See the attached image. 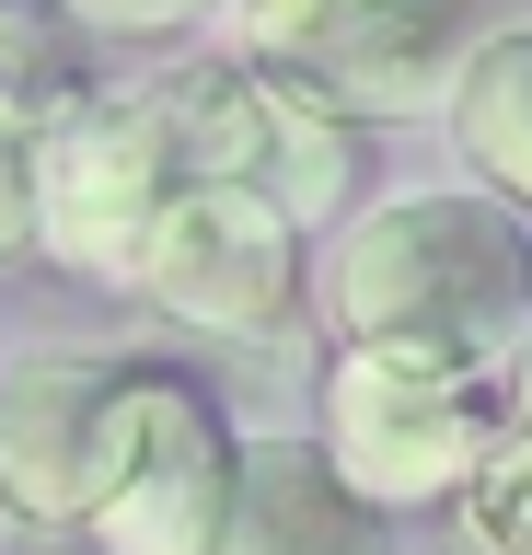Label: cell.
Listing matches in <instances>:
<instances>
[{
    "mask_svg": "<svg viewBox=\"0 0 532 555\" xmlns=\"http://www.w3.org/2000/svg\"><path fill=\"white\" fill-rule=\"evenodd\" d=\"M521 312H532V243L486 197H393L324 255V324L336 336L497 347Z\"/></svg>",
    "mask_w": 532,
    "mask_h": 555,
    "instance_id": "1",
    "label": "cell"
},
{
    "mask_svg": "<svg viewBox=\"0 0 532 555\" xmlns=\"http://www.w3.org/2000/svg\"><path fill=\"white\" fill-rule=\"evenodd\" d=\"M497 428H509V382L486 371V347L348 336V359L324 382V451L371 498H440V486H463L497 451Z\"/></svg>",
    "mask_w": 532,
    "mask_h": 555,
    "instance_id": "2",
    "label": "cell"
},
{
    "mask_svg": "<svg viewBox=\"0 0 532 555\" xmlns=\"http://www.w3.org/2000/svg\"><path fill=\"white\" fill-rule=\"evenodd\" d=\"M151 116H163L185 173L267 185L278 208H336L359 185L348 93H324L301 59H267V47H232V59H197L174 81H151Z\"/></svg>",
    "mask_w": 532,
    "mask_h": 555,
    "instance_id": "3",
    "label": "cell"
},
{
    "mask_svg": "<svg viewBox=\"0 0 532 555\" xmlns=\"http://www.w3.org/2000/svg\"><path fill=\"white\" fill-rule=\"evenodd\" d=\"M140 359H24L0 382V498L24 520H93L151 416Z\"/></svg>",
    "mask_w": 532,
    "mask_h": 555,
    "instance_id": "4",
    "label": "cell"
},
{
    "mask_svg": "<svg viewBox=\"0 0 532 555\" xmlns=\"http://www.w3.org/2000/svg\"><path fill=\"white\" fill-rule=\"evenodd\" d=\"M185 185L174 139L151 116V93H70L36 139V232L93 278H140V243L163 220V197Z\"/></svg>",
    "mask_w": 532,
    "mask_h": 555,
    "instance_id": "5",
    "label": "cell"
},
{
    "mask_svg": "<svg viewBox=\"0 0 532 555\" xmlns=\"http://www.w3.org/2000/svg\"><path fill=\"white\" fill-rule=\"evenodd\" d=\"M289 278H301V243H289V208L267 185H220V173H185L163 220L140 243V289L185 324H278L289 312Z\"/></svg>",
    "mask_w": 532,
    "mask_h": 555,
    "instance_id": "6",
    "label": "cell"
},
{
    "mask_svg": "<svg viewBox=\"0 0 532 555\" xmlns=\"http://www.w3.org/2000/svg\"><path fill=\"white\" fill-rule=\"evenodd\" d=\"M232 35L267 59H301L324 93L371 116H417L452 93L463 0H232Z\"/></svg>",
    "mask_w": 532,
    "mask_h": 555,
    "instance_id": "7",
    "label": "cell"
},
{
    "mask_svg": "<svg viewBox=\"0 0 532 555\" xmlns=\"http://www.w3.org/2000/svg\"><path fill=\"white\" fill-rule=\"evenodd\" d=\"M232 475H244V451L209 416V393L163 371L151 416H140V451H128L116 498L93 509V532H105V555H209L220 509H232Z\"/></svg>",
    "mask_w": 532,
    "mask_h": 555,
    "instance_id": "8",
    "label": "cell"
},
{
    "mask_svg": "<svg viewBox=\"0 0 532 555\" xmlns=\"http://www.w3.org/2000/svg\"><path fill=\"white\" fill-rule=\"evenodd\" d=\"M209 555H393V544H382V498H371L336 451L255 440Z\"/></svg>",
    "mask_w": 532,
    "mask_h": 555,
    "instance_id": "9",
    "label": "cell"
},
{
    "mask_svg": "<svg viewBox=\"0 0 532 555\" xmlns=\"http://www.w3.org/2000/svg\"><path fill=\"white\" fill-rule=\"evenodd\" d=\"M452 139L475 151V173H497L532 208V35L475 47V69L452 81Z\"/></svg>",
    "mask_w": 532,
    "mask_h": 555,
    "instance_id": "10",
    "label": "cell"
},
{
    "mask_svg": "<svg viewBox=\"0 0 532 555\" xmlns=\"http://www.w3.org/2000/svg\"><path fill=\"white\" fill-rule=\"evenodd\" d=\"M475 555H532V428H497V451L463 475Z\"/></svg>",
    "mask_w": 532,
    "mask_h": 555,
    "instance_id": "11",
    "label": "cell"
},
{
    "mask_svg": "<svg viewBox=\"0 0 532 555\" xmlns=\"http://www.w3.org/2000/svg\"><path fill=\"white\" fill-rule=\"evenodd\" d=\"M36 139H47V116L0 93V255L36 243Z\"/></svg>",
    "mask_w": 532,
    "mask_h": 555,
    "instance_id": "12",
    "label": "cell"
},
{
    "mask_svg": "<svg viewBox=\"0 0 532 555\" xmlns=\"http://www.w3.org/2000/svg\"><path fill=\"white\" fill-rule=\"evenodd\" d=\"M59 12H81V24H197L209 0H59Z\"/></svg>",
    "mask_w": 532,
    "mask_h": 555,
    "instance_id": "13",
    "label": "cell"
},
{
    "mask_svg": "<svg viewBox=\"0 0 532 555\" xmlns=\"http://www.w3.org/2000/svg\"><path fill=\"white\" fill-rule=\"evenodd\" d=\"M509 393H521V416H532V347H521V382H509Z\"/></svg>",
    "mask_w": 532,
    "mask_h": 555,
    "instance_id": "14",
    "label": "cell"
},
{
    "mask_svg": "<svg viewBox=\"0 0 532 555\" xmlns=\"http://www.w3.org/2000/svg\"><path fill=\"white\" fill-rule=\"evenodd\" d=\"M0 35H12V24H0Z\"/></svg>",
    "mask_w": 532,
    "mask_h": 555,
    "instance_id": "15",
    "label": "cell"
}]
</instances>
